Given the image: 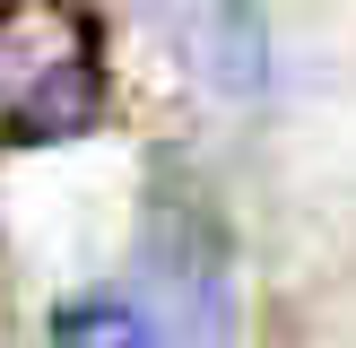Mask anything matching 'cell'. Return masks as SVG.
Returning <instances> with one entry per match:
<instances>
[{
    "instance_id": "3",
    "label": "cell",
    "mask_w": 356,
    "mask_h": 348,
    "mask_svg": "<svg viewBox=\"0 0 356 348\" xmlns=\"http://www.w3.org/2000/svg\"><path fill=\"white\" fill-rule=\"evenodd\" d=\"M148 17L165 26L174 61L226 104H252L270 87V17L261 0H148Z\"/></svg>"
},
{
    "instance_id": "4",
    "label": "cell",
    "mask_w": 356,
    "mask_h": 348,
    "mask_svg": "<svg viewBox=\"0 0 356 348\" xmlns=\"http://www.w3.org/2000/svg\"><path fill=\"white\" fill-rule=\"evenodd\" d=\"M52 340L61 348H165V331H156V313L131 305V296H79V305H61Z\"/></svg>"
},
{
    "instance_id": "1",
    "label": "cell",
    "mask_w": 356,
    "mask_h": 348,
    "mask_svg": "<svg viewBox=\"0 0 356 348\" xmlns=\"http://www.w3.org/2000/svg\"><path fill=\"white\" fill-rule=\"evenodd\" d=\"M104 113V52L79 0H0V139H79Z\"/></svg>"
},
{
    "instance_id": "2",
    "label": "cell",
    "mask_w": 356,
    "mask_h": 348,
    "mask_svg": "<svg viewBox=\"0 0 356 348\" xmlns=\"http://www.w3.org/2000/svg\"><path fill=\"white\" fill-rule=\"evenodd\" d=\"M139 270H148V313L174 348H226L235 340V270H226V244L200 209H156L148 244H139Z\"/></svg>"
}]
</instances>
